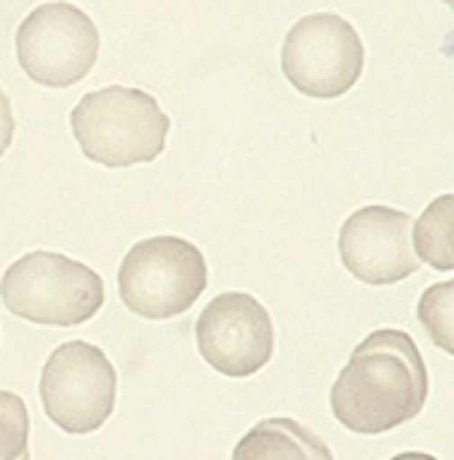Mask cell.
<instances>
[{"mask_svg": "<svg viewBox=\"0 0 454 460\" xmlns=\"http://www.w3.org/2000/svg\"><path fill=\"white\" fill-rule=\"evenodd\" d=\"M427 367L415 340L385 327L354 345L330 388V412L352 433H387L412 421L427 402Z\"/></svg>", "mask_w": 454, "mask_h": 460, "instance_id": "6da1fadb", "label": "cell"}, {"mask_svg": "<svg viewBox=\"0 0 454 460\" xmlns=\"http://www.w3.org/2000/svg\"><path fill=\"white\" fill-rule=\"evenodd\" d=\"M70 128L88 161L103 167H134L164 152L170 119L152 94L128 85H106L76 103Z\"/></svg>", "mask_w": 454, "mask_h": 460, "instance_id": "7a4b0ae2", "label": "cell"}, {"mask_svg": "<svg viewBox=\"0 0 454 460\" xmlns=\"http://www.w3.org/2000/svg\"><path fill=\"white\" fill-rule=\"evenodd\" d=\"M0 300L13 315L49 327H76L106 303L103 279L58 252H31L0 279Z\"/></svg>", "mask_w": 454, "mask_h": 460, "instance_id": "3957f363", "label": "cell"}, {"mask_svg": "<svg viewBox=\"0 0 454 460\" xmlns=\"http://www.w3.org/2000/svg\"><path fill=\"white\" fill-rule=\"evenodd\" d=\"M206 282L203 252L182 236H152L137 243L119 267L121 303L148 322L188 312Z\"/></svg>", "mask_w": 454, "mask_h": 460, "instance_id": "277c9868", "label": "cell"}, {"mask_svg": "<svg viewBox=\"0 0 454 460\" xmlns=\"http://www.w3.org/2000/svg\"><path fill=\"white\" fill-rule=\"evenodd\" d=\"M115 367L97 345L64 342L49 355L40 376L43 412L64 433H94L115 409Z\"/></svg>", "mask_w": 454, "mask_h": 460, "instance_id": "5b68a950", "label": "cell"}, {"mask_svg": "<svg viewBox=\"0 0 454 460\" xmlns=\"http://www.w3.org/2000/svg\"><path fill=\"white\" fill-rule=\"evenodd\" d=\"M97 52V24L88 19V13L64 0L37 6L15 31V58L37 85H76L94 67Z\"/></svg>", "mask_w": 454, "mask_h": 460, "instance_id": "8992f818", "label": "cell"}, {"mask_svg": "<svg viewBox=\"0 0 454 460\" xmlns=\"http://www.w3.org/2000/svg\"><path fill=\"white\" fill-rule=\"evenodd\" d=\"M282 73L300 94L334 101L349 94L363 73L358 31L334 13H312L288 31Z\"/></svg>", "mask_w": 454, "mask_h": 460, "instance_id": "52a82bcc", "label": "cell"}, {"mask_svg": "<svg viewBox=\"0 0 454 460\" xmlns=\"http://www.w3.org/2000/svg\"><path fill=\"white\" fill-rule=\"evenodd\" d=\"M197 349L221 376L245 379L272 358V318L252 294H218L197 318Z\"/></svg>", "mask_w": 454, "mask_h": 460, "instance_id": "ba28073f", "label": "cell"}, {"mask_svg": "<svg viewBox=\"0 0 454 460\" xmlns=\"http://www.w3.org/2000/svg\"><path fill=\"white\" fill-rule=\"evenodd\" d=\"M412 216L391 207H363L340 230L345 270L367 285H394L421 267L412 249Z\"/></svg>", "mask_w": 454, "mask_h": 460, "instance_id": "9c48e42d", "label": "cell"}, {"mask_svg": "<svg viewBox=\"0 0 454 460\" xmlns=\"http://www.w3.org/2000/svg\"><path fill=\"white\" fill-rule=\"evenodd\" d=\"M230 460H334V451L294 418H263L236 442Z\"/></svg>", "mask_w": 454, "mask_h": 460, "instance_id": "30bf717a", "label": "cell"}, {"mask_svg": "<svg viewBox=\"0 0 454 460\" xmlns=\"http://www.w3.org/2000/svg\"><path fill=\"white\" fill-rule=\"evenodd\" d=\"M451 216H454V197L442 194L412 225V249H415L418 261L421 264H431L433 270H442V273H449L454 267Z\"/></svg>", "mask_w": 454, "mask_h": 460, "instance_id": "8fae6325", "label": "cell"}, {"mask_svg": "<svg viewBox=\"0 0 454 460\" xmlns=\"http://www.w3.org/2000/svg\"><path fill=\"white\" fill-rule=\"evenodd\" d=\"M451 309H454V282H440L431 285L424 291V297L418 303V322L424 324L427 336H431L433 345H440L445 355L454 351V340H451Z\"/></svg>", "mask_w": 454, "mask_h": 460, "instance_id": "7c38bea8", "label": "cell"}, {"mask_svg": "<svg viewBox=\"0 0 454 460\" xmlns=\"http://www.w3.org/2000/svg\"><path fill=\"white\" fill-rule=\"evenodd\" d=\"M31 415L19 394L0 391V460H19L28 455Z\"/></svg>", "mask_w": 454, "mask_h": 460, "instance_id": "4fadbf2b", "label": "cell"}, {"mask_svg": "<svg viewBox=\"0 0 454 460\" xmlns=\"http://www.w3.org/2000/svg\"><path fill=\"white\" fill-rule=\"evenodd\" d=\"M13 134H15V119H13V103L6 92L0 88V155L13 146Z\"/></svg>", "mask_w": 454, "mask_h": 460, "instance_id": "5bb4252c", "label": "cell"}, {"mask_svg": "<svg viewBox=\"0 0 454 460\" xmlns=\"http://www.w3.org/2000/svg\"><path fill=\"white\" fill-rule=\"evenodd\" d=\"M391 460H436L433 455H424V451H403V455L391 457Z\"/></svg>", "mask_w": 454, "mask_h": 460, "instance_id": "9a60e30c", "label": "cell"}, {"mask_svg": "<svg viewBox=\"0 0 454 460\" xmlns=\"http://www.w3.org/2000/svg\"><path fill=\"white\" fill-rule=\"evenodd\" d=\"M19 460H31V455H22V457H19Z\"/></svg>", "mask_w": 454, "mask_h": 460, "instance_id": "2e32d148", "label": "cell"}]
</instances>
